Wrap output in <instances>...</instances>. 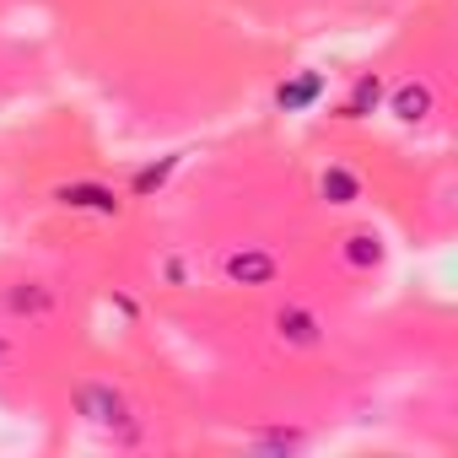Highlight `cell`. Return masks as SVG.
<instances>
[{
    "mask_svg": "<svg viewBox=\"0 0 458 458\" xmlns=\"http://www.w3.org/2000/svg\"><path fill=\"white\" fill-rule=\"evenodd\" d=\"M71 410H76L81 426H92L98 437H108V442H119V447H130V442L146 437L135 399H130L119 383H108V377H87V383H76Z\"/></svg>",
    "mask_w": 458,
    "mask_h": 458,
    "instance_id": "1",
    "label": "cell"
},
{
    "mask_svg": "<svg viewBox=\"0 0 458 458\" xmlns=\"http://www.w3.org/2000/svg\"><path fill=\"white\" fill-rule=\"evenodd\" d=\"M270 340H276L286 356H308V351H318V345L329 340V318H324L313 302H302V297H281V302L270 308Z\"/></svg>",
    "mask_w": 458,
    "mask_h": 458,
    "instance_id": "2",
    "label": "cell"
},
{
    "mask_svg": "<svg viewBox=\"0 0 458 458\" xmlns=\"http://www.w3.org/2000/svg\"><path fill=\"white\" fill-rule=\"evenodd\" d=\"M221 281L226 286H249V292H265V286H281L286 276V259L270 249V243H226L221 259H216Z\"/></svg>",
    "mask_w": 458,
    "mask_h": 458,
    "instance_id": "3",
    "label": "cell"
},
{
    "mask_svg": "<svg viewBox=\"0 0 458 458\" xmlns=\"http://www.w3.org/2000/svg\"><path fill=\"white\" fill-rule=\"evenodd\" d=\"M0 313H6L12 324L38 329V324H49V318L60 313V292H55L49 281H38V276L12 281V286H0Z\"/></svg>",
    "mask_w": 458,
    "mask_h": 458,
    "instance_id": "4",
    "label": "cell"
},
{
    "mask_svg": "<svg viewBox=\"0 0 458 458\" xmlns=\"http://www.w3.org/2000/svg\"><path fill=\"white\" fill-rule=\"evenodd\" d=\"M388 114H394L404 130L426 124V119L437 114V87H431L426 76H404V81H394V92H388Z\"/></svg>",
    "mask_w": 458,
    "mask_h": 458,
    "instance_id": "5",
    "label": "cell"
},
{
    "mask_svg": "<svg viewBox=\"0 0 458 458\" xmlns=\"http://www.w3.org/2000/svg\"><path fill=\"white\" fill-rule=\"evenodd\" d=\"M55 205H65V210H81V216H103V221L124 210L119 189H108V183H98V178H76V183H60V189H55Z\"/></svg>",
    "mask_w": 458,
    "mask_h": 458,
    "instance_id": "6",
    "label": "cell"
},
{
    "mask_svg": "<svg viewBox=\"0 0 458 458\" xmlns=\"http://www.w3.org/2000/svg\"><path fill=\"white\" fill-rule=\"evenodd\" d=\"M340 259H345V270H356V276L377 270V265H383V233H377V226H351V233L340 238Z\"/></svg>",
    "mask_w": 458,
    "mask_h": 458,
    "instance_id": "7",
    "label": "cell"
},
{
    "mask_svg": "<svg viewBox=\"0 0 458 458\" xmlns=\"http://www.w3.org/2000/svg\"><path fill=\"white\" fill-rule=\"evenodd\" d=\"M318 199H324V205H335V210L356 205V199H361V173H356V167H345V162H329V167L318 173Z\"/></svg>",
    "mask_w": 458,
    "mask_h": 458,
    "instance_id": "8",
    "label": "cell"
},
{
    "mask_svg": "<svg viewBox=\"0 0 458 458\" xmlns=\"http://www.w3.org/2000/svg\"><path fill=\"white\" fill-rule=\"evenodd\" d=\"M254 442H259V447H302L308 437H302V431H265V437H254Z\"/></svg>",
    "mask_w": 458,
    "mask_h": 458,
    "instance_id": "9",
    "label": "cell"
},
{
    "mask_svg": "<svg viewBox=\"0 0 458 458\" xmlns=\"http://www.w3.org/2000/svg\"><path fill=\"white\" fill-rule=\"evenodd\" d=\"M0 367H17V340H12V329H0Z\"/></svg>",
    "mask_w": 458,
    "mask_h": 458,
    "instance_id": "10",
    "label": "cell"
}]
</instances>
